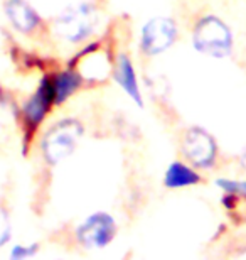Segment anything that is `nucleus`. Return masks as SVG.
<instances>
[{"instance_id":"nucleus-1","label":"nucleus","mask_w":246,"mask_h":260,"mask_svg":"<svg viewBox=\"0 0 246 260\" xmlns=\"http://www.w3.org/2000/svg\"><path fill=\"white\" fill-rule=\"evenodd\" d=\"M81 135V127L78 122L73 120H62L56 123L43 140V150L44 157L48 162L56 164L67 157L76 147V142Z\"/></svg>"},{"instance_id":"nucleus-2","label":"nucleus","mask_w":246,"mask_h":260,"mask_svg":"<svg viewBox=\"0 0 246 260\" xmlns=\"http://www.w3.org/2000/svg\"><path fill=\"white\" fill-rule=\"evenodd\" d=\"M194 44L199 51L216 58L229 53L231 48V34L221 20L214 17L202 19L194 32Z\"/></svg>"},{"instance_id":"nucleus-3","label":"nucleus","mask_w":246,"mask_h":260,"mask_svg":"<svg viewBox=\"0 0 246 260\" xmlns=\"http://www.w3.org/2000/svg\"><path fill=\"white\" fill-rule=\"evenodd\" d=\"M93 25H95L93 10L86 5H81V7L69 9L62 14L57 19L56 29L64 39L75 43V41H81L86 36H90L93 32Z\"/></svg>"},{"instance_id":"nucleus-4","label":"nucleus","mask_w":246,"mask_h":260,"mask_svg":"<svg viewBox=\"0 0 246 260\" xmlns=\"http://www.w3.org/2000/svg\"><path fill=\"white\" fill-rule=\"evenodd\" d=\"M115 235V223L108 215L90 216L78 230V238L88 247H104Z\"/></svg>"},{"instance_id":"nucleus-5","label":"nucleus","mask_w":246,"mask_h":260,"mask_svg":"<svg viewBox=\"0 0 246 260\" xmlns=\"http://www.w3.org/2000/svg\"><path fill=\"white\" fill-rule=\"evenodd\" d=\"M175 38V25L169 19H155L144 27L142 48L149 54L162 53L172 44Z\"/></svg>"},{"instance_id":"nucleus-6","label":"nucleus","mask_w":246,"mask_h":260,"mask_svg":"<svg viewBox=\"0 0 246 260\" xmlns=\"http://www.w3.org/2000/svg\"><path fill=\"white\" fill-rule=\"evenodd\" d=\"M184 150L192 164L201 166V168H207L214 159L216 147H214L213 139L206 132L196 128L187 134Z\"/></svg>"},{"instance_id":"nucleus-7","label":"nucleus","mask_w":246,"mask_h":260,"mask_svg":"<svg viewBox=\"0 0 246 260\" xmlns=\"http://www.w3.org/2000/svg\"><path fill=\"white\" fill-rule=\"evenodd\" d=\"M54 102V91H52V83L44 80L43 85L38 88V91L30 96V100L24 105V117L25 122L30 127H38L44 117L48 115L51 103Z\"/></svg>"},{"instance_id":"nucleus-8","label":"nucleus","mask_w":246,"mask_h":260,"mask_svg":"<svg viewBox=\"0 0 246 260\" xmlns=\"http://www.w3.org/2000/svg\"><path fill=\"white\" fill-rule=\"evenodd\" d=\"M5 10H7V15L10 22L14 24V27H17L22 32H29V30L38 27V14L34 12V9L25 0H7Z\"/></svg>"},{"instance_id":"nucleus-9","label":"nucleus","mask_w":246,"mask_h":260,"mask_svg":"<svg viewBox=\"0 0 246 260\" xmlns=\"http://www.w3.org/2000/svg\"><path fill=\"white\" fill-rule=\"evenodd\" d=\"M117 80L118 83L122 85V88L125 91L128 93L130 96L133 98L138 105H142V100H140V93H138V86H137V80H135V73H133V68L132 63L122 56L120 58V63L117 68Z\"/></svg>"},{"instance_id":"nucleus-10","label":"nucleus","mask_w":246,"mask_h":260,"mask_svg":"<svg viewBox=\"0 0 246 260\" xmlns=\"http://www.w3.org/2000/svg\"><path fill=\"white\" fill-rule=\"evenodd\" d=\"M80 85V78L76 73L73 71H64L61 75L56 76V80L52 81V91H54V102L61 103L64 102L73 91L76 90Z\"/></svg>"},{"instance_id":"nucleus-11","label":"nucleus","mask_w":246,"mask_h":260,"mask_svg":"<svg viewBox=\"0 0 246 260\" xmlns=\"http://www.w3.org/2000/svg\"><path fill=\"white\" fill-rule=\"evenodd\" d=\"M199 176L191 171L189 168H186L184 164L174 162L169 168L165 174V184L170 186V188H179V186H186V184H192L197 183Z\"/></svg>"},{"instance_id":"nucleus-12","label":"nucleus","mask_w":246,"mask_h":260,"mask_svg":"<svg viewBox=\"0 0 246 260\" xmlns=\"http://www.w3.org/2000/svg\"><path fill=\"white\" fill-rule=\"evenodd\" d=\"M34 252H36V248H32V247L17 245V247H14L12 252H10V257H12V258H24V257L34 255Z\"/></svg>"},{"instance_id":"nucleus-13","label":"nucleus","mask_w":246,"mask_h":260,"mask_svg":"<svg viewBox=\"0 0 246 260\" xmlns=\"http://www.w3.org/2000/svg\"><path fill=\"white\" fill-rule=\"evenodd\" d=\"M221 188L228 189L229 193H246V183H231V181H219L218 183Z\"/></svg>"},{"instance_id":"nucleus-14","label":"nucleus","mask_w":246,"mask_h":260,"mask_svg":"<svg viewBox=\"0 0 246 260\" xmlns=\"http://www.w3.org/2000/svg\"><path fill=\"white\" fill-rule=\"evenodd\" d=\"M9 237H10V225H9L7 218L0 216V247H2L4 243H7Z\"/></svg>"},{"instance_id":"nucleus-15","label":"nucleus","mask_w":246,"mask_h":260,"mask_svg":"<svg viewBox=\"0 0 246 260\" xmlns=\"http://www.w3.org/2000/svg\"><path fill=\"white\" fill-rule=\"evenodd\" d=\"M244 166H246V152H244Z\"/></svg>"}]
</instances>
